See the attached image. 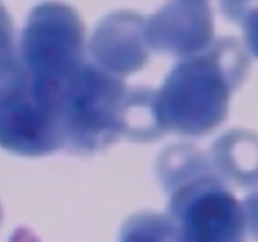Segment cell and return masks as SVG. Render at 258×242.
<instances>
[{
  "instance_id": "1",
  "label": "cell",
  "mask_w": 258,
  "mask_h": 242,
  "mask_svg": "<svg viewBox=\"0 0 258 242\" xmlns=\"http://www.w3.org/2000/svg\"><path fill=\"white\" fill-rule=\"evenodd\" d=\"M32 80L52 99L68 151L88 156L124 137L129 90L120 77L82 61L58 79Z\"/></svg>"
},
{
  "instance_id": "2",
  "label": "cell",
  "mask_w": 258,
  "mask_h": 242,
  "mask_svg": "<svg viewBox=\"0 0 258 242\" xmlns=\"http://www.w3.org/2000/svg\"><path fill=\"white\" fill-rule=\"evenodd\" d=\"M183 169L161 167L165 187L170 190L169 215L186 242H244L246 215L224 184L206 167L196 151L181 154Z\"/></svg>"
},
{
  "instance_id": "3",
  "label": "cell",
  "mask_w": 258,
  "mask_h": 242,
  "mask_svg": "<svg viewBox=\"0 0 258 242\" xmlns=\"http://www.w3.org/2000/svg\"><path fill=\"white\" fill-rule=\"evenodd\" d=\"M231 77L213 63L196 60L181 65L156 93L158 115L162 129L179 134L200 135L222 123Z\"/></svg>"
},
{
  "instance_id": "4",
  "label": "cell",
  "mask_w": 258,
  "mask_h": 242,
  "mask_svg": "<svg viewBox=\"0 0 258 242\" xmlns=\"http://www.w3.org/2000/svg\"><path fill=\"white\" fill-rule=\"evenodd\" d=\"M84 27L76 11L57 2L36 7L25 25L21 61L32 79H58L84 61Z\"/></svg>"
},
{
  "instance_id": "5",
  "label": "cell",
  "mask_w": 258,
  "mask_h": 242,
  "mask_svg": "<svg viewBox=\"0 0 258 242\" xmlns=\"http://www.w3.org/2000/svg\"><path fill=\"white\" fill-rule=\"evenodd\" d=\"M0 148L18 156L41 157L64 148L55 106L32 85L0 103Z\"/></svg>"
},
{
  "instance_id": "6",
  "label": "cell",
  "mask_w": 258,
  "mask_h": 242,
  "mask_svg": "<svg viewBox=\"0 0 258 242\" xmlns=\"http://www.w3.org/2000/svg\"><path fill=\"white\" fill-rule=\"evenodd\" d=\"M95 65L120 77L139 69L147 60L140 22L131 15H113L102 21L90 41Z\"/></svg>"
},
{
  "instance_id": "7",
  "label": "cell",
  "mask_w": 258,
  "mask_h": 242,
  "mask_svg": "<svg viewBox=\"0 0 258 242\" xmlns=\"http://www.w3.org/2000/svg\"><path fill=\"white\" fill-rule=\"evenodd\" d=\"M120 242H186L170 215L142 212L127 219Z\"/></svg>"
},
{
  "instance_id": "8",
  "label": "cell",
  "mask_w": 258,
  "mask_h": 242,
  "mask_svg": "<svg viewBox=\"0 0 258 242\" xmlns=\"http://www.w3.org/2000/svg\"><path fill=\"white\" fill-rule=\"evenodd\" d=\"M15 52L13 47V25L7 11L0 5V58Z\"/></svg>"
},
{
  "instance_id": "9",
  "label": "cell",
  "mask_w": 258,
  "mask_h": 242,
  "mask_svg": "<svg viewBox=\"0 0 258 242\" xmlns=\"http://www.w3.org/2000/svg\"><path fill=\"white\" fill-rule=\"evenodd\" d=\"M10 242H40V240L27 228H18L10 237Z\"/></svg>"
},
{
  "instance_id": "10",
  "label": "cell",
  "mask_w": 258,
  "mask_h": 242,
  "mask_svg": "<svg viewBox=\"0 0 258 242\" xmlns=\"http://www.w3.org/2000/svg\"><path fill=\"white\" fill-rule=\"evenodd\" d=\"M0 217H2V211H0Z\"/></svg>"
}]
</instances>
